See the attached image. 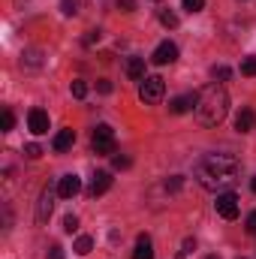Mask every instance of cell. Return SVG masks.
Segmentation results:
<instances>
[{
  "label": "cell",
  "instance_id": "f546056e",
  "mask_svg": "<svg viewBox=\"0 0 256 259\" xmlns=\"http://www.w3.org/2000/svg\"><path fill=\"white\" fill-rule=\"evenodd\" d=\"M84 46H94V42H100V30H88V36L81 39Z\"/></svg>",
  "mask_w": 256,
  "mask_h": 259
},
{
  "label": "cell",
  "instance_id": "9a60e30c",
  "mask_svg": "<svg viewBox=\"0 0 256 259\" xmlns=\"http://www.w3.org/2000/svg\"><path fill=\"white\" fill-rule=\"evenodd\" d=\"M133 259H154L151 238H148V235H139V241H136V250H133Z\"/></svg>",
  "mask_w": 256,
  "mask_h": 259
},
{
  "label": "cell",
  "instance_id": "9c48e42d",
  "mask_svg": "<svg viewBox=\"0 0 256 259\" xmlns=\"http://www.w3.org/2000/svg\"><path fill=\"white\" fill-rule=\"evenodd\" d=\"M78 190H81V178H78V175H64V178L58 181V196H61V199H72Z\"/></svg>",
  "mask_w": 256,
  "mask_h": 259
},
{
  "label": "cell",
  "instance_id": "44dd1931",
  "mask_svg": "<svg viewBox=\"0 0 256 259\" xmlns=\"http://www.w3.org/2000/svg\"><path fill=\"white\" fill-rule=\"evenodd\" d=\"M61 12L64 15H75L78 12V0H61Z\"/></svg>",
  "mask_w": 256,
  "mask_h": 259
},
{
  "label": "cell",
  "instance_id": "3957f363",
  "mask_svg": "<svg viewBox=\"0 0 256 259\" xmlns=\"http://www.w3.org/2000/svg\"><path fill=\"white\" fill-rule=\"evenodd\" d=\"M163 91H166V84H163L160 75H145V81L139 84V100L142 103H160Z\"/></svg>",
  "mask_w": 256,
  "mask_h": 259
},
{
  "label": "cell",
  "instance_id": "e575fe53",
  "mask_svg": "<svg viewBox=\"0 0 256 259\" xmlns=\"http://www.w3.org/2000/svg\"><path fill=\"white\" fill-rule=\"evenodd\" d=\"M250 187H253V193H256V178H253V181H250Z\"/></svg>",
  "mask_w": 256,
  "mask_h": 259
},
{
  "label": "cell",
  "instance_id": "cb8c5ba5",
  "mask_svg": "<svg viewBox=\"0 0 256 259\" xmlns=\"http://www.w3.org/2000/svg\"><path fill=\"white\" fill-rule=\"evenodd\" d=\"M112 163H115V169H130V166H133V160H130V157H124V154L112 157Z\"/></svg>",
  "mask_w": 256,
  "mask_h": 259
},
{
  "label": "cell",
  "instance_id": "30bf717a",
  "mask_svg": "<svg viewBox=\"0 0 256 259\" xmlns=\"http://www.w3.org/2000/svg\"><path fill=\"white\" fill-rule=\"evenodd\" d=\"M196 100H199V94H184V97H175V100L169 103V112H172V115H187L190 109H196Z\"/></svg>",
  "mask_w": 256,
  "mask_h": 259
},
{
  "label": "cell",
  "instance_id": "5b68a950",
  "mask_svg": "<svg viewBox=\"0 0 256 259\" xmlns=\"http://www.w3.org/2000/svg\"><path fill=\"white\" fill-rule=\"evenodd\" d=\"M214 208H217V214L223 217V220H235L238 217V196L235 193H217V202H214Z\"/></svg>",
  "mask_w": 256,
  "mask_h": 259
},
{
  "label": "cell",
  "instance_id": "d590c367",
  "mask_svg": "<svg viewBox=\"0 0 256 259\" xmlns=\"http://www.w3.org/2000/svg\"><path fill=\"white\" fill-rule=\"evenodd\" d=\"M208 259H217V256H208Z\"/></svg>",
  "mask_w": 256,
  "mask_h": 259
},
{
  "label": "cell",
  "instance_id": "7402d4cb",
  "mask_svg": "<svg viewBox=\"0 0 256 259\" xmlns=\"http://www.w3.org/2000/svg\"><path fill=\"white\" fill-rule=\"evenodd\" d=\"M193 250H196V241H193V238H187V241L181 244V250H178V259H187Z\"/></svg>",
  "mask_w": 256,
  "mask_h": 259
},
{
  "label": "cell",
  "instance_id": "83f0119b",
  "mask_svg": "<svg viewBox=\"0 0 256 259\" xmlns=\"http://www.w3.org/2000/svg\"><path fill=\"white\" fill-rule=\"evenodd\" d=\"M181 184H184V178H181V175H175L172 181H166V190H169V193H175V190H181Z\"/></svg>",
  "mask_w": 256,
  "mask_h": 259
},
{
  "label": "cell",
  "instance_id": "8992f818",
  "mask_svg": "<svg viewBox=\"0 0 256 259\" xmlns=\"http://www.w3.org/2000/svg\"><path fill=\"white\" fill-rule=\"evenodd\" d=\"M151 61H154L157 66L175 64V61H178V46H175V42H160V46L154 49V55H151Z\"/></svg>",
  "mask_w": 256,
  "mask_h": 259
},
{
  "label": "cell",
  "instance_id": "1f68e13d",
  "mask_svg": "<svg viewBox=\"0 0 256 259\" xmlns=\"http://www.w3.org/2000/svg\"><path fill=\"white\" fill-rule=\"evenodd\" d=\"M118 9L121 12H133L136 9V0H118Z\"/></svg>",
  "mask_w": 256,
  "mask_h": 259
},
{
  "label": "cell",
  "instance_id": "5bb4252c",
  "mask_svg": "<svg viewBox=\"0 0 256 259\" xmlns=\"http://www.w3.org/2000/svg\"><path fill=\"white\" fill-rule=\"evenodd\" d=\"M127 75L133 81H145V58H130L127 61Z\"/></svg>",
  "mask_w": 256,
  "mask_h": 259
},
{
  "label": "cell",
  "instance_id": "4dcf8cb0",
  "mask_svg": "<svg viewBox=\"0 0 256 259\" xmlns=\"http://www.w3.org/2000/svg\"><path fill=\"white\" fill-rule=\"evenodd\" d=\"M97 91H100V94H112V81H109V78H100V81H97Z\"/></svg>",
  "mask_w": 256,
  "mask_h": 259
},
{
  "label": "cell",
  "instance_id": "7c38bea8",
  "mask_svg": "<svg viewBox=\"0 0 256 259\" xmlns=\"http://www.w3.org/2000/svg\"><path fill=\"white\" fill-rule=\"evenodd\" d=\"M253 127H256V112L253 109H241L238 118H235V130L238 133H250Z\"/></svg>",
  "mask_w": 256,
  "mask_h": 259
},
{
  "label": "cell",
  "instance_id": "836d02e7",
  "mask_svg": "<svg viewBox=\"0 0 256 259\" xmlns=\"http://www.w3.org/2000/svg\"><path fill=\"white\" fill-rule=\"evenodd\" d=\"M49 259H64V247H61V244H55V247L49 250Z\"/></svg>",
  "mask_w": 256,
  "mask_h": 259
},
{
  "label": "cell",
  "instance_id": "ffe728a7",
  "mask_svg": "<svg viewBox=\"0 0 256 259\" xmlns=\"http://www.w3.org/2000/svg\"><path fill=\"white\" fill-rule=\"evenodd\" d=\"M241 75H256V58H244L241 61Z\"/></svg>",
  "mask_w": 256,
  "mask_h": 259
},
{
  "label": "cell",
  "instance_id": "e0dca14e",
  "mask_svg": "<svg viewBox=\"0 0 256 259\" xmlns=\"http://www.w3.org/2000/svg\"><path fill=\"white\" fill-rule=\"evenodd\" d=\"M42 64V58H39V52L33 49V52H27L24 58H21V66H27V69H36V66Z\"/></svg>",
  "mask_w": 256,
  "mask_h": 259
},
{
  "label": "cell",
  "instance_id": "6da1fadb",
  "mask_svg": "<svg viewBox=\"0 0 256 259\" xmlns=\"http://www.w3.org/2000/svg\"><path fill=\"white\" fill-rule=\"evenodd\" d=\"M238 172H241V163L232 157V154H208L196 163V181L205 187V190H226L238 181Z\"/></svg>",
  "mask_w": 256,
  "mask_h": 259
},
{
  "label": "cell",
  "instance_id": "ba28073f",
  "mask_svg": "<svg viewBox=\"0 0 256 259\" xmlns=\"http://www.w3.org/2000/svg\"><path fill=\"white\" fill-rule=\"evenodd\" d=\"M27 127H30L33 136L49 133V112H42V109H30V115H27Z\"/></svg>",
  "mask_w": 256,
  "mask_h": 259
},
{
  "label": "cell",
  "instance_id": "d4e9b609",
  "mask_svg": "<svg viewBox=\"0 0 256 259\" xmlns=\"http://www.w3.org/2000/svg\"><path fill=\"white\" fill-rule=\"evenodd\" d=\"M24 154H27V157H30V160H36V157H39V154H42V148H39V145H36V142H30V145H24Z\"/></svg>",
  "mask_w": 256,
  "mask_h": 259
},
{
  "label": "cell",
  "instance_id": "4316f807",
  "mask_svg": "<svg viewBox=\"0 0 256 259\" xmlns=\"http://www.w3.org/2000/svg\"><path fill=\"white\" fill-rule=\"evenodd\" d=\"M84 94H88V84H84V81H72V97H78V100H81Z\"/></svg>",
  "mask_w": 256,
  "mask_h": 259
},
{
  "label": "cell",
  "instance_id": "7a4b0ae2",
  "mask_svg": "<svg viewBox=\"0 0 256 259\" xmlns=\"http://www.w3.org/2000/svg\"><path fill=\"white\" fill-rule=\"evenodd\" d=\"M226 115H229V94L223 91V84L220 81L205 84L196 100V121L202 127H217Z\"/></svg>",
  "mask_w": 256,
  "mask_h": 259
},
{
  "label": "cell",
  "instance_id": "d6a6232c",
  "mask_svg": "<svg viewBox=\"0 0 256 259\" xmlns=\"http://www.w3.org/2000/svg\"><path fill=\"white\" fill-rule=\"evenodd\" d=\"M247 232H250V235H256V211H250V214H247Z\"/></svg>",
  "mask_w": 256,
  "mask_h": 259
},
{
  "label": "cell",
  "instance_id": "52a82bcc",
  "mask_svg": "<svg viewBox=\"0 0 256 259\" xmlns=\"http://www.w3.org/2000/svg\"><path fill=\"white\" fill-rule=\"evenodd\" d=\"M52 211H55V196H52V190H42L39 202H36V223H49Z\"/></svg>",
  "mask_w": 256,
  "mask_h": 259
},
{
  "label": "cell",
  "instance_id": "277c9868",
  "mask_svg": "<svg viewBox=\"0 0 256 259\" xmlns=\"http://www.w3.org/2000/svg\"><path fill=\"white\" fill-rule=\"evenodd\" d=\"M91 142H94L97 154H115V130L109 127V124H97Z\"/></svg>",
  "mask_w": 256,
  "mask_h": 259
},
{
  "label": "cell",
  "instance_id": "2e32d148",
  "mask_svg": "<svg viewBox=\"0 0 256 259\" xmlns=\"http://www.w3.org/2000/svg\"><path fill=\"white\" fill-rule=\"evenodd\" d=\"M72 250H75L78 256H88V253L94 250V238H91V235H81V238H75V244H72Z\"/></svg>",
  "mask_w": 256,
  "mask_h": 259
},
{
  "label": "cell",
  "instance_id": "d6986e66",
  "mask_svg": "<svg viewBox=\"0 0 256 259\" xmlns=\"http://www.w3.org/2000/svg\"><path fill=\"white\" fill-rule=\"evenodd\" d=\"M12 124H15V115H12L9 109H3V115H0V127H3V133H9Z\"/></svg>",
  "mask_w": 256,
  "mask_h": 259
},
{
  "label": "cell",
  "instance_id": "f1b7e54d",
  "mask_svg": "<svg viewBox=\"0 0 256 259\" xmlns=\"http://www.w3.org/2000/svg\"><path fill=\"white\" fill-rule=\"evenodd\" d=\"M202 6H205V0H184V9L187 12H199Z\"/></svg>",
  "mask_w": 256,
  "mask_h": 259
},
{
  "label": "cell",
  "instance_id": "603a6c76",
  "mask_svg": "<svg viewBox=\"0 0 256 259\" xmlns=\"http://www.w3.org/2000/svg\"><path fill=\"white\" fill-rule=\"evenodd\" d=\"M64 229L69 232V235L78 229V217H75V214H66V217H64Z\"/></svg>",
  "mask_w": 256,
  "mask_h": 259
},
{
  "label": "cell",
  "instance_id": "ac0fdd59",
  "mask_svg": "<svg viewBox=\"0 0 256 259\" xmlns=\"http://www.w3.org/2000/svg\"><path fill=\"white\" fill-rule=\"evenodd\" d=\"M160 21H163L166 27H178V15H175L172 9H163V12H160Z\"/></svg>",
  "mask_w": 256,
  "mask_h": 259
},
{
  "label": "cell",
  "instance_id": "4fadbf2b",
  "mask_svg": "<svg viewBox=\"0 0 256 259\" xmlns=\"http://www.w3.org/2000/svg\"><path fill=\"white\" fill-rule=\"evenodd\" d=\"M72 142H75V130H61V133L55 136V145H52V148H55L58 154H64V151L72 148Z\"/></svg>",
  "mask_w": 256,
  "mask_h": 259
},
{
  "label": "cell",
  "instance_id": "484cf974",
  "mask_svg": "<svg viewBox=\"0 0 256 259\" xmlns=\"http://www.w3.org/2000/svg\"><path fill=\"white\" fill-rule=\"evenodd\" d=\"M232 75V69L229 66H214V78H220V81H226Z\"/></svg>",
  "mask_w": 256,
  "mask_h": 259
},
{
  "label": "cell",
  "instance_id": "8fae6325",
  "mask_svg": "<svg viewBox=\"0 0 256 259\" xmlns=\"http://www.w3.org/2000/svg\"><path fill=\"white\" fill-rule=\"evenodd\" d=\"M109 187H112V175H109V172H97V175H94V181H91V187H88V193L97 199V196L106 193Z\"/></svg>",
  "mask_w": 256,
  "mask_h": 259
}]
</instances>
